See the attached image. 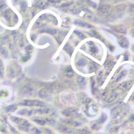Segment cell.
Returning a JSON list of instances; mask_svg holds the SVG:
<instances>
[{
    "label": "cell",
    "instance_id": "9",
    "mask_svg": "<svg viewBox=\"0 0 134 134\" xmlns=\"http://www.w3.org/2000/svg\"><path fill=\"white\" fill-rule=\"evenodd\" d=\"M16 109V107L14 106V105H10V106L8 107L7 108V111H14V110H15V109Z\"/></svg>",
    "mask_w": 134,
    "mask_h": 134
},
{
    "label": "cell",
    "instance_id": "2",
    "mask_svg": "<svg viewBox=\"0 0 134 134\" xmlns=\"http://www.w3.org/2000/svg\"><path fill=\"white\" fill-rule=\"evenodd\" d=\"M98 12L103 15H107L110 13V7L107 5H102L99 7Z\"/></svg>",
    "mask_w": 134,
    "mask_h": 134
},
{
    "label": "cell",
    "instance_id": "4",
    "mask_svg": "<svg viewBox=\"0 0 134 134\" xmlns=\"http://www.w3.org/2000/svg\"><path fill=\"white\" fill-rule=\"evenodd\" d=\"M125 8H126V6L124 5V4L119 5L116 7V12H117V13L119 16V15H122V14L124 13L125 12Z\"/></svg>",
    "mask_w": 134,
    "mask_h": 134
},
{
    "label": "cell",
    "instance_id": "11",
    "mask_svg": "<svg viewBox=\"0 0 134 134\" xmlns=\"http://www.w3.org/2000/svg\"><path fill=\"white\" fill-rule=\"evenodd\" d=\"M129 12L132 14H134V4H132L129 7Z\"/></svg>",
    "mask_w": 134,
    "mask_h": 134
},
{
    "label": "cell",
    "instance_id": "1",
    "mask_svg": "<svg viewBox=\"0 0 134 134\" xmlns=\"http://www.w3.org/2000/svg\"><path fill=\"white\" fill-rule=\"evenodd\" d=\"M20 104L22 105H25V106H40L42 107L44 105V103L38 100H26L23 101L22 103H20Z\"/></svg>",
    "mask_w": 134,
    "mask_h": 134
},
{
    "label": "cell",
    "instance_id": "6",
    "mask_svg": "<svg viewBox=\"0 0 134 134\" xmlns=\"http://www.w3.org/2000/svg\"><path fill=\"white\" fill-rule=\"evenodd\" d=\"M90 35H91V36H93V37H95L98 39H101V36H100V35L97 33L96 31H92L91 32Z\"/></svg>",
    "mask_w": 134,
    "mask_h": 134
},
{
    "label": "cell",
    "instance_id": "3",
    "mask_svg": "<svg viewBox=\"0 0 134 134\" xmlns=\"http://www.w3.org/2000/svg\"><path fill=\"white\" fill-rule=\"evenodd\" d=\"M76 23L77 25L79 26L82 27H86V28H91L92 27L91 25H90L88 23L84 22L83 21L81 20H76Z\"/></svg>",
    "mask_w": 134,
    "mask_h": 134
},
{
    "label": "cell",
    "instance_id": "7",
    "mask_svg": "<svg viewBox=\"0 0 134 134\" xmlns=\"http://www.w3.org/2000/svg\"><path fill=\"white\" fill-rule=\"evenodd\" d=\"M77 82L81 85H84L85 84V79L82 77H79L78 79H77Z\"/></svg>",
    "mask_w": 134,
    "mask_h": 134
},
{
    "label": "cell",
    "instance_id": "12",
    "mask_svg": "<svg viewBox=\"0 0 134 134\" xmlns=\"http://www.w3.org/2000/svg\"><path fill=\"white\" fill-rule=\"evenodd\" d=\"M133 22H134V20H133Z\"/></svg>",
    "mask_w": 134,
    "mask_h": 134
},
{
    "label": "cell",
    "instance_id": "5",
    "mask_svg": "<svg viewBox=\"0 0 134 134\" xmlns=\"http://www.w3.org/2000/svg\"><path fill=\"white\" fill-rule=\"evenodd\" d=\"M119 43L121 46L124 47V48H127L129 45L128 41L125 38H123L122 40H120Z\"/></svg>",
    "mask_w": 134,
    "mask_h": 134
},
{
    "label": "cell",
    "instance_id": "8",
    "mask_svg": "<svg viewBox=\"0 0 134 134\" xmlns=\"http://www.w3.org/2000/svg\"><path fill=\"white\" fill-rule=\"evenodd\" d=\"M76 34L80 38H81V39H85V38H86V36H85V35L82 33V32H81L76 31Z\"/></svg>",
    "mask_w": 134,
    "mask_h": 134
},
{
    "label": "cell",
    "instance_id": "10",
    "mask_svg": "<svg viewBox=\"0 0 134 134\" xmlns=\"http://www.w3.org/2000/svg\"><path fill=\"white\" fill-rule=\"evenodd\" d=\"M117 31L120 32V33H126V29L124 27H119L117 29Z\"/></svg>",
    "mask_w": 134,
    "mask_h": 134
}]
</instances>
